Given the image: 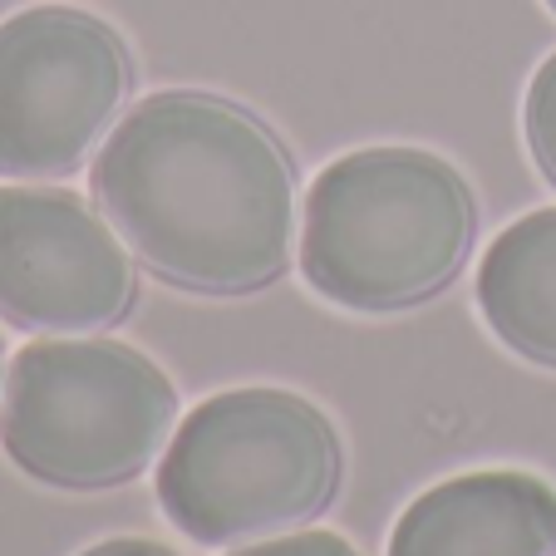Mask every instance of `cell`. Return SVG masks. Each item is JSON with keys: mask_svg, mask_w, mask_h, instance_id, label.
Segmentation results:
<instances>
[{"mask_svg": "<svg viewBox=\"0 0 556 556\" xmlns=\"http://www.w3.org/2000/svg\"><path fill=\"white\" fill-rule=\"evenodd\" d=\"M79 556H178V552L148 542V536H114V542H99V546H89V552H79Z\"/></svg>", "mask_w": 556, "mask_h": 556, "instance_id": "11", "label": "cell"}, {"mask_svg": "<svg viewBox=\"0 0 556 556\" xmlns=\"http://www.w3.org/2000/svg\"><path fill=\"white\" fill-rule=\"evenodd\" d=\"M340 472V439L311 400L231 389L173 429L157 458V503L192 542H262L326 513Z\"/></svg>", "mask_w": 556, "mask_h": 556, "instance_id": "3", "label": "cell"}, {"mask_svg": "<svg viewBox=\"0 0 556 556\" xmlns=\"http://www.w3.org/2000/svg\"><path fill=\"white\" fill-rule=\"evenodd\" d=\"M478 311L507 350L556 369V207L493 237L478 266Z\"/></svg>", "mask_w": 556, "mask_h": 556, "instance_id": "8", "label": "cell"}, {"mask_svg": "<svg viewBox=\"0 0 556 556\" xmlns=\"http://www.w3.org/2000/svg\"><path fill=\"white\" fill-rule=\"evenodd\" d=\"M178 429V389L118 340L54 336L11 359L0 443L50 488L99 493L148 472Z\"/></svg>", "mask_w": 556, "mask_h": 556, "instance_id": "4", "label": "cell"}, {"mask_svg": "<svg viewBox=\"0 0 556 556\" xmlns=\"http://www.w3.org/2000/svg\"><path fill=\"white\" fill-rule=\"evenodd\" d=\"M94 198L138 262L182 291L252 295L291 266L295 157L231 99L163 89L134 104L94 157Z\"/></svg>", "mask_w": 556, "mask_h": 556, "instance_id": "1", "label": "cell"}, {"mask_svg": "<svg viewBox=\"0 0 556 556\" xmlns=\"http://www.w3.org/2000/svg\"><path fill=\"white\" fill-rule=\"evenodd\" d=\"M134 54L114 25L70 5L0 21V178H70L114 134Z\"/></svg>", "mask_w": 556, "mask_h": 556, "instance_id": "5", "label": "cell"}, {"mask_svg": "<svg viewBox=\"0 0 556 556\" xmlns=\"http://www.w3.org/2000/svg\"><path fill=\"white\" fill-rule=\"evenodd\" d=\"M227 556H359L355 542H345L340 532H276V536H262L252 546H237Z\"/></svg>", "mask_w": 556, "mask_h": 556, "instance_id": "10", "label": "cell"}, {"mask_svg": "<svg viewBox=\"0 0 556 556\" xmlns=\"http://www.w3.org/2000/svg\"><path fill=\"white\" fill-rule=\"evenodd\" d=\"M389 556H556V488L513 468L433 483L394 522Z\"/></svg>", "mask_w": 556, "mask_h": 556, "instance_id": "7", "label": "cell"}, {"mask_svg": "<svg viewBox=\"0 0 556 556\" xmlns=\"http://www.w3.org/2000/svg\"><path fill=\"white\" fill-rule=\"evenodd\" d=\"M138 301L134 247L64 188H0V320L94 336Z\"/></svg>", "mask_w": 556, "mask_h": 556, "instance_id": "6", "label": "cell"}, {"mask_svg": "<svg viewBox=\"0 0 556 556\" xmlns=\"http://www.w3.org/2000/svg\"><path fill=\"white\" fill-rule=\"evenodd\" d=\"M472 231L478 202L453 163L424 148H359L305 192L301 271L330 305L409 311L463 271Z\"/></svg>", "mask_w": 556, "mask_h": 556, "instance_id": "2", "label": "cell"}, {"mask_svg": "<svg viewBox=\"0 0 556 556\" xmlns=\"http://www.w3.org/2000/svg\"><path fill=\"white\" fill-rule=\"evenodd\" d=\"M546 5H552V11H556V0H546Z\"/></svg>", "mask_w": 556, "mask_h": 556, "instance_id": "12", "label": "cell"}, {"mask_svg": "<svg viewBox=\"0 0 556 556\" xmlns=\"http://www.w3.org/2000/svg\"><path fill=\"white\" fill-rule=\"evenodd\" d=\"M522 124H527V148H532L536 168L556 182V50L536 64L532 85H527Z\"/></svg>", "mask_w": 556, "mask_h": 556, "instance_id": "9", "label": "cell"}]
</instances>
